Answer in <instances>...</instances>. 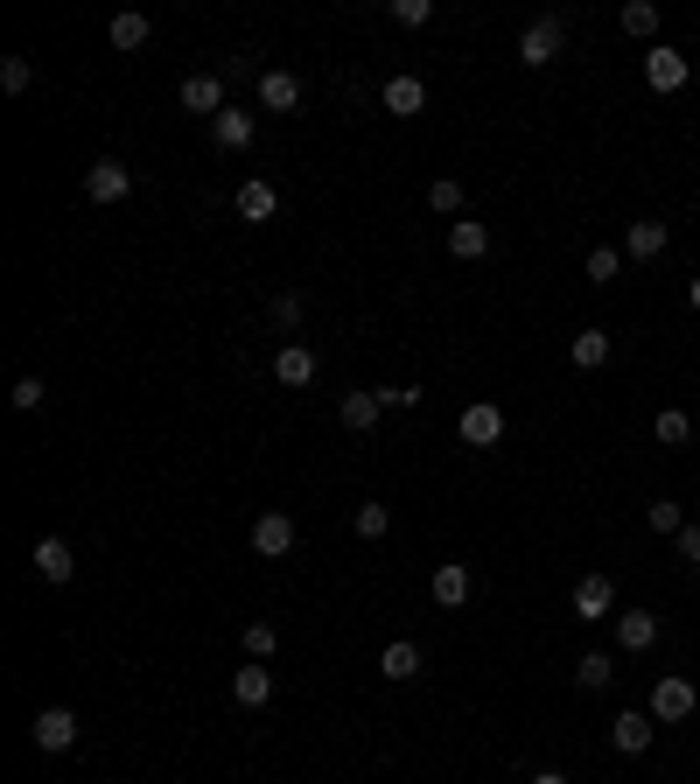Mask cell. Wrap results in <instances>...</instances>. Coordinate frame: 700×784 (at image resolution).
I'll return each instance as SVG.
<instances>
[{
	"instance_id": "6da1fadb",
	"label": "cell",
	"mask_w": 700,
	"mask_h": 784,
	"mask_svg": "<svg viewBox=\"0 0 700 784\" xmlns=\"http://www.w3.org/2000/svg\"><path fill=\"white\" fill-rule=\"evenodd\" d=\"M560 49H567V29H560V14H540V22H525V35H519V64H525V70H546V64H560Z\"/></svg>"
},
{
	"instance_id": "7a4b0ae2",
	"label": "cell",
	"mask_w": 700,
	"mask_h": 784,
	"mask_svg": "<svg viewBox=\"0 0 700 784\" xmlns=\"http://www.w3.org/2000/svg\"><path fill=\"white\" fill-rule=\"evenodd\" d=\"M456 434L469 449H498L504 442V407H498V399H469L463 420H456Z\"/></svg>"
},
{
	"instance_id": "3957f363",
	"label": "cell",
	"mask_w": 700,
	"mask_h": 784,
	"mask_svg": "<svg viewBox=\"0 0 700 784\" xmlns=\"http://www.w3.org/2000/svg\"><path fill=\"white\" fill-rule=\"evenodd\" d=\"M645 707H652V721H687L693 707H700V694H693V680H679V673H658Z\"/></svg>"
},
{
	"instance_id": "277c9868",
	"label": "cell",
	"mask_w": 700,
	"mask_h": 784,
	"mask_svg": "<svg viewBox=\"0 0 700 784\" xmlns=\"http://www.w3.org/2000/svg\"><path fill=\"white\" fill-rule=\"evenodd\" d=\"M85 197H91V203H126V197H134V168L112 162V155H99V162L85 168Z\"/></svg>"
},
{
	"instance_id": "5b68a950",
	"label": "cell",
	"mask_w": 700,
	"mask_h": 784,
	"mask_svg": "<svg viewBox=\"0 0 700 784\" xmlns=\"http://www.w3.org/2000/svg\"><path fill=\"white\" fill-rule=\"evenodd\" d=\"M567 609H575V623H602L616 609V582L610 575H581L575 596H567Z\"/></svg>"
},
{
	"instance_id": "8992f818",
	"label": "cell",
	"mask_w": 700,
	"mask_h": 784,
	"mask_svg": "<svg viewBox=\"0 0 700 784\" xmlns=\"http://www.w3.org/2000/svg\"><path fill=\"white\" fill-rule=\"evenodd\" d=\"M253 553H259V561H288V553H295V519H288V511H259V519H253Z\"/></svg>"
},
{
	"instance_id": "52a82bcc",
	"label": "cell",
	"mask_w": 700,
	"mask_h": 784,
	"mask_svg": "<svg viewBox=\"0 0 700 784\" xmlns=\"http://www.w3.org/2000/svg\"><path fill=\"white\" fill-rule=\"evenodd\" d=\"M652 736H658V721H652V707H623V715L610 721V742L623 757H645L652 750Z\"/></svg>"
},
{
	"instance_id": "ba28073f",
	"label": "cell",
	"mask_w": 700,
	"mask_h": 784,
	"mask_svg": "<svg viewBox=\"0 0 700 784\" xmlns=\"http://www.w3.org/2000/svg\"><path fill=\"white\" fill-rule=\"evenodd\" d=\"M29 736H35V750H70V742H78V715H70V707H43V715L29 721Z\"/></svg>"
},
{
	"instance_id": "9c48e42d",
	"label": "cell",
	"mask_w": 700,
	"mask_h": 784,
	"mask_svg": "<svg viewBox=\"0 0 700 784\" xmlns=\"http://www.w3.org/2000/svg\"><path fill=\"white\" fill-rule=\"evenodd\" d=\"M645 85L652 91H687V56L666 49V43H652L645 49Z\"/></svg>"
},
{
	"instance_id": "30bf717a",
	"label": "cell",
	"mask_w": 700,
	"mask_h": 784,
	"mask_svg": "<svg viewBox=\"0 0 700 784\" xmlns=\"http://www.w3.org/2000/svg\"><path fill=\"white\" fill-rule=\"evenodd\" d=\"M378 106H386L392 120H413V112L427 106V85L413 78V70H400V78H386V91H378Z\"/></svg>"
},
{
	"instance_id": "8fae6325",
	"label": "cell",
	"mask_w": 700,
	"mask_h": 784,
	"mask_svg": "<svg viewBox=\"0 0 700 784\" xmlns=\"http://www.w3.org/2000/svg\"><path fill=\"white\" fill-rule=\"evenodd\" d=\"M232 203H238V218H245V224H267V218H274V210H280V189H274L267 176H245V183H238V197H232Z\"/></svg>"
},
{
	"instance_id": "7c38bea8",
	"label": "cell",
	"mask_w": 700,
	"mask_h": 784,
	"mask_svg": "<svg viewBox=\"0 0 700 784\" xmlns=\"http://www.w3.org/2000/svg\"><path fill=\"white\" fill-rule=\"evenodd\" d=\"M182 112H203V120H218L224 112V78H211V70H197V78H182Z\"/></svg>"
},
{
	"instance_id": "4fadbf2b",
	"label": "cell",
	"mask_w": 700,
	"mask_h": 784,
	"mask_svg": "<svg viewBox=\"0 0 700 784\" xmlns=\"http://www.w3.org/2000/svg\"><path fill=\"white\" fill-rule=\"evenodd\" d=\"M29 561H35V575H43V582H70V575H78V553H70V540H56V532H49V540H35Z\"/></svg>"
},
{
	"instance_id": "5bb4252c",
	"label": "cell",
	"mask_w": 700,
	"mask_h": 784,
	"mask_svg": "<svg viewBox=\"0 0 700 784\" xmlns=\"http://www.w3.org/2000/svg\"><path fill=\"white\" fill-rule=\"evenodd\" d=\"M253 133H259L253 112H232V106H224L218 120H211V141L224 147V155H245V147H253Z\"/></svg>"
},
{
	"instance_id": "9a60e30c",
	"label": "cell",
	"mask_w": 700,
	"mask_h": 784,
	"mask_svg": "<svg viewBox=\"0 0 700 784\" xmlns=\"http://www.w3.org/2000/svg\"><path fill=\"white\" fill-rule=\"evenodd\" d=\"M295 106H301L295 70H259V112H295Z\"/></svg>"
},
{
	"instance_id": "2e32d148",
	"label": "cell",
	"mask_w": 700,
	"mask_h": 784,
	"mask_svg": "<svg viewBox=\"0 0 700 784\" xmlns=\"http://www.w3.org/2000/svg\"><path fill=\"white\" fill-rule=\"evenodd\" d=\"M232 700H238V707H267V700H274V673H267L259 659H245L238 673H232Z\"/></svg>"
},
{
	"instance_id": "e0dca14e",
	"label": "cell",
	"mask_w": 700,
	"mask_h": 784,
	"mask_svg": "<svg viewBox=\"0 0 700 784\" xmlns=\"http://www.w3.org/2000/svg\"><path fill=\"white\" fill-rule=\"evenodd\" d=\"M378 673H386L392 686H407V680H421V644L413 638H392L386 652H378Z\"/></svg>"
},
{
	"instance_id": "ac0fdd59",
	"label": "cell",
	"mask_w": 700,
	"mask_h": 784,
	"mask_svg": "<svg viewBox=\"0 0 700 784\" xmlns=\"http://www.w3.org/2000/svg\"><path fill=\"white\" fill-rule=\"evenodd\" d=\"M386 407H392L386 393H344V407H336V413H344V428H351V434H371Z\"/></svg>"
},
{
	"instance_id": "d6986e66",
	"label": "cell",
	"mask_w": 700,
	"mask_h": 784,
	"mask_svg": "<svg viewBox=\"0 0 700 784\" xmlns=\"http://www.w3.org/2000/svg\"><path fill=\"white\" fill-rule=\"evenodd\" d=\"M616 644H623V652H652V644H658V617H652V609H623V617H616Z\"/></svg>"
},
{
	"instance_id": "ffe728a7",
	"label": "cell",
	"mask_w": 700,
	"mask_h": 784,
	"mask_svg": "<svg viewBox=\"0 0 700 784\" xmlns=\"http://www.w3.org/2000/svg\"><path fill=\"white\" fill-rule=\"evenodd\" d=\"M666 224H658V218H637L631 224V232H623V260H658V253H666Z\"/></svg>"
},
{
	"instance_id": "44dd1931",
	"label": "cell",
	"mask_w": 700,
	"mask_h": 784,
	"mask_svg": "<svg viewBox=\"0 0 700 784\" xmlns=\"http://www.w3.org/2000/svg\"><path fill=\"white\" fill-rule=\"evenodd\" d=\"M448 253H456V260H484L490 253V224L456 218V224H448Z\"/></svg>"
},
{
	"instance_id": "7402d4cb",
	"label": "cell",
	"mask_w": 700,
	"mask_h": 784,
	"mask_svg": "<svg viewBox=\"0 0 700 784\" xmlns=\"http://www.w3.org/2000/svg\"><path fill=\"white\" fill-rule=\"evenodd\" d=\"M434 603H442V609H463V603H469V567H463V561H442V567H434Z\"/></svg>"
},
{
	"instance_id": "603a6c76",
	"label": "cell",
	"mask_w": 700,
	"mask_h": 784,
	"mask_svg": "<svg viewBox=\"0 0 700 784\" xmlns=\"http://www.w3.org/2000/svg\"><path fill=\"white\" fill-rule=\"evenodd\" d=\"M274 378H280V386H309V378H315V351H309V343H288V351L274 357Z\"/></svg>"
},
{
	"instance_id": "cb8c5ba5",
	"label": "cell",
	"mask_w": 700,
	"mask_h": 784,
	"mask_svg": "<svg viewBox=\"0 0 700 784\" xmlns=\"http://www.w3.org/2000/svg\"><path fill=\"white\" fill-rule=\"evenodd\" d=\"M567 357H575L581 372H602V365H610V336H602V330H575V343H567Z\"/></svg>"
},
{
	"instance_id": "d4e9b609",
	"label": "cell",
	"mask_w": 700,
	"mask_h": 784,
	"mask_svg": "<svg viewBox=\"0 0 700 784\" xmlns=\"http://www.w3.org/2000/svg\"><path fill=\"white\" fill-rule=\"evenodd\" d=\"M616 680V665H610V652H581L575 659V686H589V694H602V686Z\"/></svg>"
},
{
	"instance_id": "484cf974",
	"label": "cell",
	"mask_w": 700,
	"mask_h": 784,
	"mask_svg": "<svg viewBox=\"0 0 700 784\" xmlns=\"http://www.w3.org/2000/svg\"><path fill=\"white\" fill-rule=\"evenodd\" d=\"M29 85H35V64H29V56H22V49L0 56V91H8V99H22Z\"/></svg>"
},
{
	"instance_id": "4316f807",
	"label": "cell",
	"mask_w": 700,
	"mask_h": 784,
	"mask_svg": "<svg viewBox=\"0 0 700 784\" xmlns=\"http://www.w3.org/2000/svg\"><path fill=\"white\" fill-rule=\"evenodd\" d=\"M238 644H245V659L267 665V659L280 652V630H274V623H245V630H238Z\"/></svg>"
},
{
	"instance_id": "83f0119b",
	"label": "cell",
	"mask_w": 700,
	"mask_h": 784,
	"mask_svg": "<svg viewBox=\"0 0 700 784\" xmlns=\"http://www.w3.org/2000/svg\"><path fill=\"white\" fill-rule=\"evenodd\" d=\"M658 442H666V449H687V442H693V413L658 407Z\"/></svg>"
},
{
	"instance_id": "f1b7e54d",
	"label": "cell",
	"mask_w": 700,
	"mask_h": 784,
	"mask_svg": "<svg viewBox=\"0 0 700 784\" xmlns=\"http://www.w3.org/2000/svg\"><path fill=\"white\" fill-rule=\"evenodd\" d=\"M351 532H357V540H386V532H392V511H386V505H357V511H351Z\"/></svg>"
},
{
	"instance_id": "f546056e",
	"label": "cell",
	"mask_w": 700,
	"mask_h": 784,
	"mask_svg": "<svg viewBox=\"0 0 700 784\" xmlns=\"http://www.w3.org/2000/svg\"><path fill=\"white\" fill-rule=\"evenodd\" d=\"M147 35H155L147 14H120V22H112V49H147Z\"/></svg>"
},
{
	"instance_id": "4dcf8cb0",
	"label": "cell",
	"mask_w": 700,
	"mask_h": 784,
	"mask_svg": "<svg viewBox=\"0 0 700 784\" xmlns=\"http://www.w3.org/2000/svg\"><path fill=\"white\" fill-rule=\"evenodd\" d=\"M645 526L658 532V540H679V526H687V511H679L673 497H658V505H645Z\"/></svg>"
},
{
	"instance_id": "1f68e13d",
	"label": "cell",
	"mask_w": 700,
	"mask_h": 784,
	"mask_svg": "<svg viewBox=\"0 0 700 784\" xmlns=\"http://www.w3.org/2000/svg\"><path fill=\"white\" fill-rule=\"evenodd\" d=\"M427 210L456 218V210H463V183H456V176H434V183H427Z\"/></svg>"
},
{
	"instance_id": "d6a6232c",
	"label": "cell",
	"mask_w": 700,
	"mask_h": 784,
	"mask_svg": "<svg viewBox=\"0 0 700 784\" xmlns=\"http://www.w3.org/2000/svg\"><path fill=\"white\" fill-rule=\"evenodd\" d=\"M8 399H14V413H43V399H49V386H43V378L29 372V378H14V393H8Z\"/></svg>"
},
{
	"instance_id": "836d02e7",
	"label": "cell",
	"mask_w": 700,
	"mask_h": 784,
	"mask_svg": "<svg viewBox=\"0 0 700 784\" xmlns=\"http://www.w3.org/2000/svg\"><path fill=\"white\" fill-rule=\"evenodd\" d=\"M623 35H645V43L658 35V8H652V0H631V8H623Z\"/></svg>"
},
{
	"instance_id": "e575fe53",
	"label": "cell",
	"mask_w": 700,
	"mask_h": 784,
	"mask_svg": "<svg viewBox=\"0 0 700 784\" xmlns=\"http://www.w3.org/2000/svg\"><path fill=\"white\" fill-rule=\"evenodd\" d=\"M616 274H623V245H596V253H589V280L602 288V280H616Z\"/></svg>"
},
{
	"instance_id": "d590c367",
	"label": "cell",
	"mask_w": 700,
	"mask_h": 784,
	"mask_svg": "<svg viewBox=\"0 0 700 784\" xmlns=\"http://www.w3.org/2000/svg\"><path fill=\"white\" fill-rule=\"evenodd\" d=\"M267 322H274V330H301V295H274L267 301Z\"/></svg>"
},
{
	"instance_id": "8d00e7d4",
	"label": "cell",
	"mask_w": 700,
	"mask_h": 784,
	"mask_svg": "<svg viewBox=\"0 0 700 784\" xmlns=\"http://www.w3.org/2000/svg\"><path fill=\"white\" fill-rule=\"evenodd\" d=\"M392 22H400V29H427L434 22V0H392Z\"/></svg>"
},
{
	"instance_id": "74e56055",
	"label": "cell",
	"mask_w": 700,
	"mask_h": 784,
	"mask_svg": "<svg viewBox=\"0 0 700 784\" xmlns=\"http://www.w3.org/2000/svg\"><path fill=\"white\" fill-rule=\"evenodd\" d=\"M679 561H693V567H700V526H693V519L679 526Z\"/></svg>"
},
{
	"instance_id": "f35d334b",
	"label": "cell",
	"mask_w": 700,
	"mask_h": 784,
	"mask_svg": "<svg viewBox=\"0 0 700 784\" xmlns=\"http://www.w3.org/2000/svg\"><path fill=\"white\" fill-rule=\"evenodd\" d=\"M386 399H392V407H421L427 393H421V386H386Z\"/></svg>"
},
{
	"instance_id": "ab89813d",
	"label": "cell",
	"mask_w": 700,
	"mask_h": 784,
	"mask_svg": "<svg viewBox=\"0 0 700 784\" xmlns=\"http://www.w3.org/2000/svg\"><path fill=\"white\" fill-rule=\"evenodd\" d=\"M687 301H693V309H700V274H693V280H687Z\"/></svg>"
},
{
	"instance_id": "60d3db41",
	"label": "cell",
	"mask_w": 700,
	"mask_h": 784,
	"mask_svg": "<svg viewBox=\"0 0 700 784\" xmlns=\"http://www.w3.org/2000/svg\"><path fill=\"white\" fill-rule=\"evenodd\" d=\"M533 784H567V777H560V771H540V777H533Z\"/></svg>"
}]
</instances>
